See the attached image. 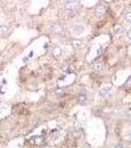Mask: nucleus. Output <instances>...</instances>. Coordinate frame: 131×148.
<instances>
[{
	"mask_svg": "<svg viewBox=\"0 0 131 148\" xmlns=\"http://www.w3.org/2000/svg\"><path fill=\"white\" fill-rule=\"evenodd\" d=\"M53 93L55 96H63V95H66V90H64L63 88H58V89H54Z\"/></svg>",
	"mask_w": 131,
	"mask_h": 148,
	"instance_id": "13",
	"label": "nucleus"
},
{
	"mask_svg": "<svg viewBox=\"0 0 131 148\" xmlns=\"http://www.w3.org/2000/svg\"><path fill=\"white\" fill-rule=\"evenodd\" d=\"M84 33V26L83 25H73L72 28V34L75 36H80V34Z\"/></svg>",
	"mask_w": 131,
	"mask_h": 148,
	"instance_id": "9",
	"label": "nucleus"
},
{
	"mask_svg": "<svg viewBox=\"0 0 131 148\" xmlns=\"http://www.w3.org/2000/svg\"><path fill=\"white\" fill-rule=\"evenodd\" d=\"M50 30L55 34H62L64 32V28L59 21H53V23L50 24Z\"/></svg>",
	"mask_w": 131,
	"mask_h": 148,
	"instance_id": "3",
	"label": "nucleus"
},
{
	"mask_svg": "<svg viewBox=\"0 0 131 148\" xmlns=\"http://www.w3.org/2000/svg\"><path fill=\"white\" fill-rule=\"evenodd\" d=\"M11 30H9L8 26L5 25H0V37H8Z\"/></svg>",
	"mask_w": 131,
	"mask_h": 148,
	"instance_id": "10",
	"label": "nucleus"
},
{
	"mask_svg": "<svg viewBox=\"0 0 131 148\" xmlns=\"http://www.w3.org/2000/svg\"><path fill=\"white\" fill-rule=\"evenodd\" d=\"M51 55L54 56V58H60V55H62V49L59 47V46H53L51 47Z\"/></svg>",
	"mask_w": 131,
	"mask_h": 148,
	"instance_id": "6",
	"label": "nucleus"
},
{
	"mask_svg": "<svg viewBox=\"0 0 131 148\" xmlns=\"http://www.w3.org/2000/svg\"><path fill=\"white\" fill-rule=\"evenodd\" d=\"M80 0H63V7L67 11H75L79 7Z\"/></svg>",
	"mask_w": 131,
	"mask_h": 148,
	"instance_id": "1",
	"label": "nucleus"
},
{
	"mask_svg": "<svg viewBox=\"0 0 131 148\" xmlns=\"http://www.w3.org/2000/svg\"><path fill=\"white\" fill-rule=\"evenodd\" d=\"M32 143L34 145H42V144H45V139H43V136H34L32 139Z\"/></svg>",
	"mask_w": 131,
	"mask_h": 148,
	"instance_id": "11",
	"label": "nucleus"
},
{
	"mask_svg": "<svg viewBox=\"0 0 131 148\" xmlns=\"http://www.w3.org/2000/svg\"><path fill=\"white\" fill-rule=\"evenodd\" d=\"M106 12H108L106 5H104V4H98V5L95 8V16L97 17V18H101V17H104L106 14Z\"/></svg>",
	"mask_w": 131,
	"mask_h": 148,
	"instance_id": "4",
	"label": "nucleus"
},
{
	"mask_svg": "<svg viewBox=\"0 0 131 148\" xmlns=\"http://www.w3.org/2000/svg\"><path fill=\"white\" fill-rule=\"evenodd\" d=\"M125 20L127 21V23H130V24H131V11L126 12V14H125Z\"/></svg>",
	"mask_w": 131,
	"mask_h": 148,
	"instance_id": "14",
	"label": "nucleus"
},
{
	"mask_svg": "<svg viewBox=\"0 0 131 148\" xmlns=\"http://www.w3.org/2000/svg\"><path fill=\"white\" fill-rule=\"evenodd\" d=\"M126 37H127V38L131 41V29H130V30H127V32H126Z\"/></svg>",
	"mask_w": 131,
	"mask_h": 148,
	"instance_id": "15",
	"label": "nucleus"
},
{
	"mask_svg": "<svg viewBox=\"0 0 131 148\" xmlns=\"http://www.w3.org/2000/svg\"><path fill=\"white\" fill-rule=\"evenodd\" d=\"M72 46H73V49H81V47H84V41L83 39H80V38H75V39H72Z\"/></svg>",
	"mask_w": 131,
	"mask_h": 148,
	"instance_id": "7",
	"label": "nucleus"
},
{
	"mask_svg": "<svg viewBox=\"0 0 131 148\" xmlns=\"http://www.w3.org/2000/svg\"><path fill=\"white\" fill-rule=\"evenodd\" d=\"M114 148H123V144L118 143V144H115V145H114Z\"/></svg>",
	"mask_w": 131,
	"mask_h": 148,
	"instance_id": "16",
	"label": "nucleus"
},
{
	"mask_svg": "<svg viewBox=\"0 0 131 148\" xmlns=\"http://www.w3.org/2000/svg\"><path fill=\"white\" fill-rule=\"evenodd\" d=\"M110 90H112V88H110V87L101 88V89H100V95L102 96V97H106V96H109V93H110Z\"/></svg>",
	"mask_w": 131,
	"mask_h": 148,
	"instance_id": "12",
	"label": "nucleus"
},
{
	"mask_svg": "<svg viewBox=\"0 0 131 148\" xmlns=\"http://www.w3.org/2000/svg\"><path fill=\"white\" fill-rule=\"evenodd\" d=\"M105 67H106V63L104 59H97V60H95L92 63V70L96 71V72H100V71L105 70Z\"/></svg>",
	"mask_w": 131,
	"mask_h": 148,
	"instance_id": "2",
	"label": "nucleus"
},
{
	"mask_svg": "<svg viewBox=\"0 0 131 148\" xmlns=\"http://www.w3.org/2000/svg\"><path fill=\"white\" fill-rule=\"evenodd\" d=\"M76 100H78V102L80 103V105H85L86 101H88V92H86V90H80V92L78 93Z\"/></svg>",
	"mask_w": 131,
	"mask_h": 148,
	"instance_id": "5",
	"label": "nucleus"
},
{
	"mask_svg": "<svg viewBox=\"0 0 131 148\" xmlns=\"http://www.w3.org/2000/svg\"><path fill=\"white\" fill-rule=\"evenodd\" d=\"M123 26L119 25V24H115L114 26H113V34L114 36H121V34H123Z\"/></svg>",
	"mask_w": 131,
	"mask_h": 148,
	"instance_id": "8",
	"label": "nucleus"
}]
</instances>
